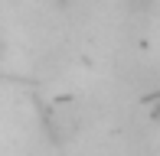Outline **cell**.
I'll return each instance as SVG.
<instances>
[{
  "instance_id": "obj_1",
  "label": "cell",
  "mask_w": 160,
  "mask_h": 156,
  "mask_svg": "<svg viewBox=\"0 0 160 156\" xmlns=\"http://www.w3.org/2000/svg\"><path fill=\"white\" fill-rule=\"evenodd\" d=\"M150 124H154V127H160V98H157L154 104H150Z\"/></svg>"
}]
</instances>
